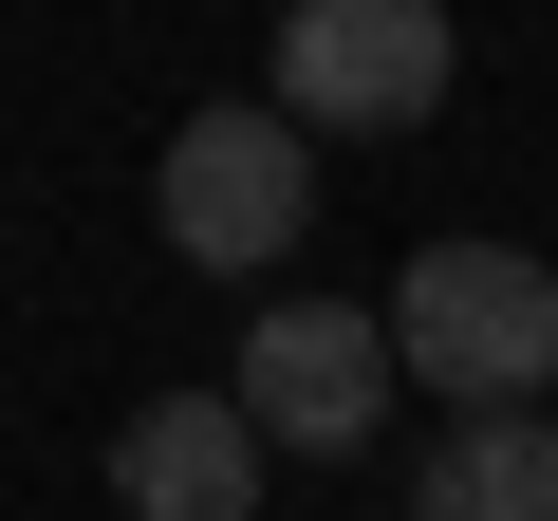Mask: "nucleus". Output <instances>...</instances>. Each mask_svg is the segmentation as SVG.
Listing matches in <instances>:
<instances>
[{"label": "nucleus", "mask_w": 558, "mask_h": 521, "mask_svg": "<svg viewBox=\"0 0 558 521\" xmlns=\"http://www.w3.org/2000/svg\"><path fill=\"white\" fill-rule=\"evenodd\" d=\"M149 223H168V260H205V280L299 260V223H317V149H299V112H279V94L186 112V131H168V168H149Z\"/></svg>", "instance_id": "nucleus-2"}, {"label": "nucleus", "mask_w": 558, "mask_h": 521, "mask_svg": "<svg viewBox=\"0 0 558 521\" xmlns=\"http://www.w3.org/2000/svg\"><path fill=\"white\" fill-rule=\"evenodd\" d=\"M260 410L242 391H149L131 428H112V502L131 521H260Z\"/></svg>", "instance_id": "nucleus-5"}, {"label": "nucleus", "mask_w": 558, "mask_h": 521, "mask_svg": "<svg viewBox=\"0 0 558 521\" xmlns=\"http://www.w3.org/2000/svg\"><path fill=\"white\" fill-rule=\"evenodd\" d=\"M391 373H410V354H391V317H373V299H260L223 391L260 410V447L336 465V447H373V428H391Z\"/></svg>", "instance_id": "nucleus-4"}, {"label": "nucleus", "mask_w": 558, "mask_h": 521, "mask_svg": "<svg viewBox=\"0 0 558 521\" xmlns=\"http://www.w3.org/2000/svg\"><path fill=\"white\" fill-rule=\"evenodd\" d=\"M465 75L447 0H279V112L299 131H428Z\"/></svg>", "instance_id": "nucleus-3"}, {"label": "nucleus", "mask_w": 558, "mask_h": 521, "mask_svg": "<svg viewBox=\"0 0 558 521\" xmlns=\"http://www.w3.org/2000/svg\"><path fill=\"white\" fill-rule=\"evenodd\" d=\"M410 521H558V410H447L410 465Z\"/></svg>", "instance_id": "nucleus-6"}, {"label": "nucleus", "mask_w": 558, "mask_h": 521, "mask_svg": "<svg viewBox=\"0 0 558 521\" xmlns=\"http://www.w3.org/2000/svg\"><path fill=\"white\" fill-rule=\"evenodd\" d=\"M391 354L447 410H539L558 391V280L521 242H410L391 260Z\"/></svg>", "instance_id": "nucleus-1"}]
</instances>
